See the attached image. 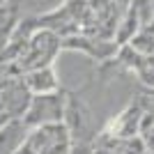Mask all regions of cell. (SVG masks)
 <instances>
[{"instance_id":"6da1fadb","label":"cell","mask_w":154,"mask_h":154,"mask_svg":"<svg viewBox=\"0 0 154 154\" xmlns=\"http://www.w3.org/2000/svg\"><path fill=\"white\" fill-rule=\"evenodd\" d=\"M74 138L64 122L30 127L16 154H71Z\"/></svg>"},{"instance_id":"7a4b0ae2","label":"cell","mask_w":154,"mask_h":154,"mask_svg":"<svg viewBox=\"0 0 154 154\" xmlns=\"http://www.w3.org/2000/svg\"><path fill=\"white\" fill-rule=\"evenodd\" d=\"M62 53V37L55 35L48 28H37L26 42V46L21 48L19 58L14 60V64L19 67L21 74H26L30 69H39V67H51Z\"/></svg>"},{"instance_id":"3957f363","label":"cell","mask_w":154,"mask_h":154,"mask_svg":"<svg viewBox=\"0 0 154 154\" xmlns=\"http://www.w3.org/2000/svg\"><path fill=\"white\" fill-rule=\"evenodd\" d=\"M129 9V0H88V19L81 35L115 39L120 21Z\"/></svg>"},{"instance_id":"277c9868","label":"cell","mask_w":154,"mask_h":154,"mask_svg":"<svg viewBox=\"0 0 154 154\" xmlns=\"http://www.w3.org/2000/svg\"><path fill=\"white\" fill-rule=\"evenodd\" d=\"M64 113H67V94L58 90L48 94H32L30 106L21 120L28 127H39L51 122H64Z\"/></svg>"},{"instance_id":"5b68a950","label":"cell","mask_w":154,"mask_h":154,"mask_svg":"<svg viewBox=\"0 0 154 154\" xmlns=\"http://www.w3.org/2000/svg\"><path fill=\"white\" fill-rule=\"evenodd\" d=\"M117 48L120 44L115 39H101L92 35H81V32L62 39V51H78L92 60H113L117 55Z\"/></svg>"},{"instance_id":"8992f818","label":"cell","mask_w":154,"mask_h":154,"mask_svg":"<svg viewBox=\"0 0 154 154\" xmlns=\"http://www.w3.org/2000/svg\"><path fill=\"white\" fill-rule=\"evenodd\" d=\"M143 115H145L143 101H131L129 106H124L101 131H106V134H110V136H117V138H134V136H138V131H140Z\"/></svg>"},{"instance_id":"52a82bcc","label":"cell","mask_w":154,"mask_h":154,"mask_svg":"<svg viewBox=\"0 0 154 154\" xmlns=\"http://www.w3.org/2000/svg\"><path fill=\"white\" fill-rule=\"evenodd\" d=\"M21 76H23V74H21ZM21 76H14L12 81L0 90V103H2V108L7 110L9 117H23L28 106H30V99H32L30 90L26 88V83H23Z\"/></svg>"},{"instance_id":"ba28073f","label":"cell","mask_w":154,"mask_h":154,"mask_svg":"<svg viewBox=\"0 0 154 154\" xmlns=\"http://www.w3.org/2000/svg\"><path fill=\"white\" fill-rule=\"evenodd\" d=\"M147 147L140 140V136L134 138H117L106 131H99L92 143V154H145Z\"/></svg>"},{"instance_id":"9c48e42d","label":"cell","mask_w":154,"mask_h":154,"mask_svg":"<svg viewBox=\"0 0 154 154\" xmlns=\"http://www.w3.org/2000/svg\"><path fill=\"white\" fill-rule=\"evenodd\" d=\"M23 83L30 90V94H48V92L60 90V76L55 67H39V69H30L23 74Z\"/></svg>"},{"instance_id":"30bf717a","label":"cell","mask_w":154,"mask_h":154,"mask_svg":"<svg viewBox=\"0 0 154 154\" xmlns=\"http://www.w3.org/2000/svg\"><path fill=\"white\" fill-rule=\"evenodd\" d=\"M28 124L21 117H9L0 127V154H16L28 134Z\"/></svg>"},{"instance_id":"8fae6325","label":"cell","mask_w":154,"mask_h":154,"mask_svg":"<svg viewBox=\"0 0 154 154\" xmlns=\"http://www.w3.org/2000/svg\"><path fill=\"white\" fill-rule=\"evenodd\" d=\"M129 46H131L134 51L143 53V55H154V26L152 23L140 26V30L131 37Z\"/></svg>"},{"instance_id":"7c38bea8","label":"cell","mask_w":154,"mask_h":154,"mask_svg":"<svg viewBox=\"0 0 154 154\" xmlns=\"http://www.w3.org/2000/svg\"><path fill=\"white\" fill-rule=\"evenodd\" d=\"M16 16H14L12 9H5V7H0V48L7 44V39L12 35L14 26H16Z\"/></svg>"}]
</instances>
